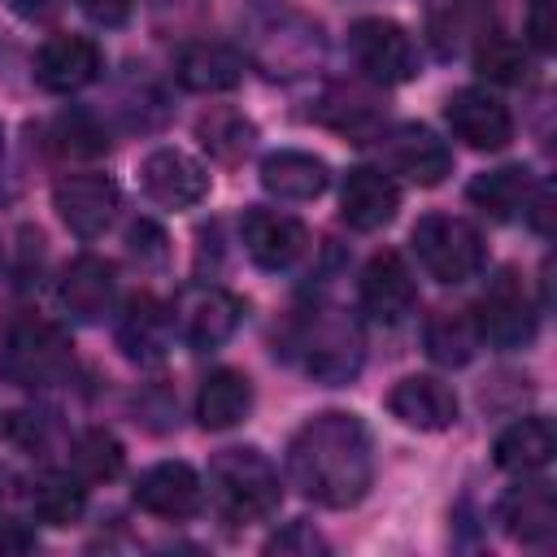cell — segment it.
Here are the masks:
<instances>
[{"label":"cell","mask_w":557,"mask_h":557,"mask_svg":"<svg viewBox=\"0 0 557 557\" xmlns=\"http://www.w3.org/2000/svg\"><path fill=\"white\" fill-rule=\"evenodd\" d=\"M287 474L322 509L357 505L374 483V448L370 431L357 413L331 409L309 418L287 444Z\"/></svg>","instance_id":"cell-1"},{"label":"cell","mask_w":557,"mask_h":557,"mask_svg":"<svg viewBox=\"0 0 557 557\" xmlns=\"http://www.w3.org/2000/svg\"><path fill=\"white\" fill-rule=\"evenodd\" d=\"M209 500L226 522H261L278 509L283 483L261 448H222L209 461Z\"/></svg>","instance_id":"cell-2"},{"label":"cell","mask_w":557,"mask_h":557,"mask_svg":"<svg viewBox=\"0 0 557 557\" xmlns=\"http://www.w3.org/2000/svg\"><path fill=\"white\" fill-rule=\"evenodd\" d=\"M74 366L70 335L35 313H17L0 322V379L17 387H48L61 383Z\"/></svg>","instance_id":"cell-3"},{"label":"cell","mask_w":557,"mask_h":557,"mask_svg":"<svg viewBox=\"0 0 557 557\" xmlns=\"http://www.w3.org/2000/svg\"><path fill=\"white\" fill-rule=\"evenodd\" d=\"M413 257L418 265L440 278V283H466L483 270L487 252H483V235L474 231V222L453 218V213H426L413 222L409 231Z\"/></svg>","instance_id":"cell-4"},{"label":"cell","mask_w":557,"mask_h":557,"mask_svg":"<svg viewBox=\"0 0 557 557\" xmlns=\"http://www.w3.org/2000/svg\"><path fill=\"white\" fill-rule=\"evenodd\" d=\"M361 326L344 309H313L300 326L305 370L322 383H348L361 370Z\"/></svg>","instance_id":"cell-5"},{"label":"cell","mask_w":557,"mask_h":557,"mask_svg":"<svg viewBox=\"0 0 557 557\" xmlns=\"http://www.w3.org/2000/svg\"><path fill=\"white\" fill-rule=\"evenodd\" d=\"M470 318L479 326V339H487L492 348H522L535 339V300L518 278V270H500L483 287Z\"/></svg>","instance_id":"cell-6"},{"label":"cell","mask_w":557,"mask_h":557,"mask_svg":"<svg viewBox=\"0 0 557 557\" xmlns=\"http://www.w3.org/2000/svg\"><path fill=\"white\" fill-rule=\"evenodd\" d=\"M348 52L357 61V70L370 78V83H409L418 74V52H413V39L400 22L392 17H361L348 26Z\"/></svg>","instance_id":"cell-7"},{"label":"cell","mask_w":557,"mask_h":557,"mask_svg":"<svg viewBox=\"0 0 557 557\" xmlns=\"http://www.w3.org/2000/svg\"><path fill=\"white\" fill-rule=\"evenodd\" d=\"M117 183L100 170H83V174H61L52 183V209L61 213V222L78 235V239H96L109 231L113 213H117Z\"/></svg>","instance_id":"cell-8"},{"label":"cell","mask_w":557,"mask_h":557,"mask_svg":"<svg viewBox=\"0 0 557 557\" xmlns=\"http://www.w3.org/2000/svg\"><path fill=\"white\" fill-rule=\"evenodd\" d=\"M239 318H244V300L226 287H191V292H183V300L170 313L174 331L196 352H209V348L226 344L235 335Z\"/></svg>","instance_id":"cell-9"},{"label":"cell","mask_w":557,"mask_h":557,"mask_svg":"<svg viewBox=\"0 0 557 557\" xmlns=\"http://www.w3.org/2000/svg\"><path fill=\"white\" fill-rule=\"evenodd\" d=\"M444 117L453 126V135L479 152H500L513 139V113L483 87H461L448 96Z\"/></svg>","instance_id":"cell-10"},{"label":"cell","mask_w":557,"mask_h":557,"mask_svg":"<svg viewBox=\"0 0 557 557\" xmlns=\"http://www.w3.org/2000/svg\"><path fill=\"white\" fill-rule=\"evenodd\" d=\"M413 305H418V287H413V274H409L405 257L392 252V248L374 252L361 270V309L374 322L396 326L413 313Z\"/></svg>","instance_id":"cell-11"},{"label":"cell","mask_w":557,"mask_h":557,"mask_svg":"<svg viewBox=\"0 0 557 557\" xmlns=\"http://www.w3.org/2000/svg\"><path fill=\"white\" fill-rule=\"evenodd\" d=\"M139 183L148 191V200L165 205V209H191L209 196V174L196 157L178 152V148H157L144 157L139 165Z\"/></svg>","instance_id":"cell-12"},{"label":"cell","mask_w":557,"mask_h":557,"mask_svg":"<svg viewBox=\"0 0 557 557\" xmlns=\"http://www.w3.org/2000/svg\"><path fill=\"white\" fill-rule=\"evenodd\" d=\"M239 239H244V252L261 270H287L309 248L305 222L292 213H278V209H248L239 222Z\"/></svg>","instance_id":"cell-13"},{"label":"cell","mask_w":557,"mask_h":557,"mask_svg":"<svg viewBox=\"0 0 557 557\" xmlns=\"http://www.w3.org/2000/svg\"><path fill=\"white\" fill-rule=\"evenodd\" d=\"M100 65H104V57L87 35H52L35 57V78L44 91L70 96V91H83L87 83H96Z\"/></svg>","instance_id":"cell-14"},{"label":"cell","mask_w":557,"mask_h":557,"mask_svg":"<svg viewBox=\"0 0 557 557\" xmlns=\"http://www.w3.org/2000/svg\"><path fill=\"white\" fill-rule=\"evenodd\" d=\"M131 496L139 509L178 522V518H191L200 509V474L187 461H157L135 479Z\"/></svg>","instance_id":"cell-15"},{"label":"cell","mask_w":557,"mask_h":557,"mask_svg":"<svg viewBox=\"0 0 557 557\" xmlns=\"http://www.w3.org/2000/svg\"><path fill=\"white\" fill-rule=\"evenodd\" d=\"M396 209H400V187L392 183V174H383L374 165L348 170V178L339 187V213H344L348 226L379 231L396 218Z\"/></svg>","instance_id":"cell-16"},{"label":"cell","mask_w":557,"mask_h":557,"mask_svg":"<svg viewBox=\"0 0 557 557\" xmlns=\"http://www.w3.org/2000/svg\"><path fill=\"white\" fill-rule=\"evenodd\" d=\"M387 409L413 431H444L457 422V396L431 374H409L387 392Z\"/></svg>","instance_id":"cell-17"},{"label":"cell","mask_w":557,"mask_h":557,"mask_svg":"<svg viewBox=\"0 0 557 557\" xmlns=\"http://www.w3.org/2000/svg\"><path fill=\"white\" fill-rule=\"evenodd\" d=\"M174 78L187 87V91H200V96H213V91H231L239 87L244 78V57L218 39H196V44H183L178 57H174Z\"/></svg>","instance_id":"cell-18"},{"label":"cell","mask_w":557,"mask_h":557,"mask_svg":"<svg viewBox=\"0 0 557 557\" xmlns=\"http://www.w3.org/2000/svg\"><path fill=\"white\" fill-rule=\"evenodd\" d=\"M383 144H387V161H392L400 174H409L418 187H435V183H444V174L453 170V152H448V144H444L431 126L405 122V126H396Z\"/></svg>","instance_id":"cell-19"},{"label":"cell","mask_w":557,"mask_h":557,"mask_svg":"<svg viewBox=\"0 0 557 557\" xmlns=\"http://www.w3.org/2000/svg\"><path fill=\"white\" fill-rule=\"evenodd\" d=\"M57 300H61V309H65L70 318H78V322L104 318L109 305H113V265H109L104 257H96V252L74 257V261L65 265L61 283H57Z\"/></svg>","instance_id":"cell-20"},{"label":"cell","mask_w":557,"mask_h":557,"mask_svg":"<svg viewBox=\"0 0 557 557\" xmlns=\"http://www.w3.org/2000/svg\"><path fill=\"white\" fill-rule=\"evenodd\" d=\"M500 527L509 540L544 548L557 535V496L548 483H522L500 500Z\"/></svg>","instance_id":"cell-21"},{"label":"cell","mask_w":557,"mask_h":557,"mask_svg":"<svg viewBox=\"0 0 557 557\" xmlns=\"http://www.w3.org/2000/svg\"><path fill=\"white\" fill-rule=\"evenodd\" d=\"M331 183V170L322 157L300 152V148H278L261 157V187L278 200H313Z\"/></svg>","instance_id":"cell-22"},{"label":"cell","mask_w":557,"mask_h":557,"mask_svg":"<svg viewBox=\"0 0 557 557\" xmlns=\"http://www.w3.org/2000/svg\"><path fill=\"white\" fill-rule=\"evenodd\" d=\"M170 331H174L170 309L157 296L139 292V296L126 300V313L117 322V344H122V352L131 361H157V357H165Z\"/></svg>","instance_id":"cell-23"},{"label":"cell","mask_w":557,"mask_h":557,"mask_svg":"<svg viewBox=\"0 0 557 557\" xmlns=\"http://www.w3.org/2000/svg\"><path fill=\"white\" fill-rule=\"evenodd\" d=\"M553 448H557V435L548 418H518L496 435L492 457L505 474H535L553 461Z\"/></svg>","instance_id":"cell-24"},{"label":"cell","mask_w":557,"mask_h":557,"mask_svg":"<svg viewBox=\"0 0 557 557\" xmlns=\"http://www.w3.org/2000/svg\"><path fill=\"white\" fill-rule=\"evenodd\" d=\"M248 409H252V383H248V374L226 370V366L213 370V374H205V383L196 392V418H200L205 431H226V426L244 422Z\"/></svg>","instance_id":"cell-25"},{"label":"cell","mask_w":557,"mask_h":557,"mask_svg":"<svg viewBox=\"0 0 557 557\" xmlns=\"http://www.w3.org/2000/svg\"><path fill=\"white\" fill-rule=\"evenodd\" d=\"M531 191H535V178H531L527 165H500V170H487V174H479V178L466 187L470 205H479V209H483L487 218H496V222L518 218V213L527 209Z\"/></svg>","instance_id":"cell-26"},{"label":"cell","mask_w":557,"mask_h":557,"mask_svg":"<svg viewBox=\"0 0 557 557\" xmlns=\"http://www.w3.org/2000/svg\"><path fill=\"white\" fill-rule=\"evenodd\" d=\"M422 335H426L431 361H440V366H466L479 352V344H483L474 318L461 313V309H435L426 318V331Z\"/></svg>","instance_id":"cell-27"},{"label":"cell","mask_w":557,"mask_h":557,"mask_svg":"<svg viewBox=\"0 0 557 557\" xmlns=\"http://www.w3.org/2000/svg\"><path fill=\"white\" fill-rule=\"evenodd\" d=\"M30 505L39 513V522H48V527H74L83 518V509H87V487L70 470H48V474L35 479Z\"/></svg>","instance_id":"cell-28"},{"label":"cell","mask_w":557,"mask_h":557,"mask_svg":"<svg viewBox=\"0 0 557 557\" xmlns=\"http://www.w3.org/2000/svg\"><path fill=\"white\" fill-rule=\"evenodd\" d=\"M196 139L205 144V152H209V157H218L222 165H235V161L252 148L257 126H252L239 109L218 104V109H209V113H200V117H196Z\"/></svg>","instance_id":"cell-29"},{"label":"cell","mask_w":557,"mask_h":557,"mask_svg":"<svg viewBox=\"0 0 557 557\" xmlns=\"http://www.w3.org/2000/svg\"><path fill=\"white\" fill-rule=\"evenodd\" d=\"M70 466H74V474H78L83 483H109V479H117L122 466H126L122 440H117L113 431H104V426H87V431L74 440V448H70Z\"/></svg>","instance_id":"cell-30"},{"label":"cell","mask_w":557,"mask_h":557,"mask_svg":"<svg viewBox=\"0 0 557 557\" xmlns=\"http://www.w3.org/2000/svg\"><path fill=\"white\" fill-rule=\"evenodd\" d=\"M322 122H331L335 131L352 135V139H366L374 126H379V109L374 100L361 91V87H335L326 100H322Z\"/></svg>","instance_id":"cell-31"},{"label":"cell","mask_w":557,"mask_h":557,"mask_svg":"<svg viewBox=\"0 0 557 557\" xmlns=\"http://www.w3.org/2000/svg\"><path fill=\"white\" fill-rule=\"evenodd\" d=\"M474 65L492 83H522L527 78V52L509 35H487L474 52Z\"/></svg>","instance_id":"cell-32"},{"label":"cell","mask_w":557,"mask_h":557,"mask_svg":"<svg viewBox=\"0 0 557 557\" xmlns=\"http://www.w3.org/2000/svg\"><path fill=\"white\" fill-rule=\"evenodd\" d=\"M527 39L540 52L557 48V0H531L527 4Z\"/></svg>","instance_id":"cell-33"},{"label":"cell","mask_w":557,"mask_h":557,"mask_svg":"<svg viewBox=\"0 0 557 557\" xmlns=\"http://www.w3.org/2000/svg\"><path fill=\"white\" fill-rule=\"evenodd\" d=\"M126 244H131V252L144 261V265H161L165 261V231L157 226V222H148V218H139L131 231H126Z\"/></svg>","instance_id":"cell-34"},{"label":"cell","mask_w":557,"mask_h":557,"mask_svg":"<svg viewBox=\"0 0 557 557\" xmlns=\"http://www.w3.org/2000/svg\"><path fill=\"white\" fill-rule=\"evenodd\" d=\"M265 553H326V540L309 522H292L265 544Z\"/></svg>","instance_id":"cell-35"},{"label":"cell","mask_w":557,"mask_h":557,"mask_svg":"<svg viewBox=\"0 0 557 557\" xmlns=\"http://www.w3.org/2000/svg\"><path fill=\"white\" fill-rule=\"evenodd\" d=\"M61 135H65V152H104L109 139H100V131H91L83 117H65L61 122Z\"/></svg>","instance_id":"cell-36"},{"label":"cell","mask_w":557,"mask_h":557,"mask_svg":"<svg viewBox=\"0 0 557 557\" xmlns=\"http://www.w3.org/2000/svg\"><path fill=\"white\" fill-rule=\"evenodd\" d=\"M78 9L96 22V26H122L135 9V0H78Z\"/></svg>","instance_id":"cell-37"},{"label":"cell","mask_w":557,"mask_h":557,"mask_svg":"<svg viewBox=\"0 0 557 557\" xmlns=\"http://www.w3.org/2000/svg\"><path fill=\"white\" fill-rule=\"evenodd\" d=\"M17 17H26V22H44V17H52L57 13V4L61 0H4Z\"/></svg>","instance_id":"cell-38"},{"label":"cell","mask_w":557,"mask_h":557,"mask_svg":"<svg viewBox=\"0 0 557 557\" xmlns=\"http://www.w3.org/2000/svg\"><path fill=\"white\" fill-rule=\"evenodd\" d=\"M0 152H4V131H0Z\"/></svg>","instance_id":"cell-39"}]
</instances>
